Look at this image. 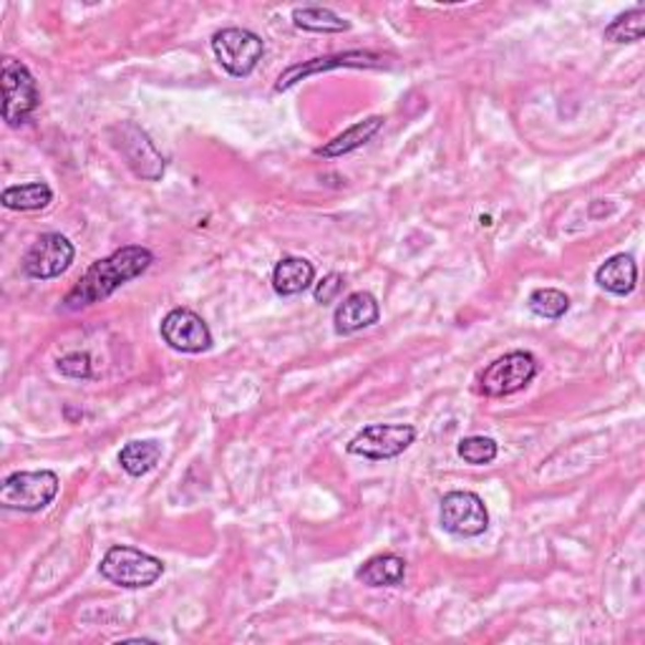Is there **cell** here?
<instances>
[{
    "label": "cell",
    "mask_w": 645,
    "mask_h": 645,
    "mask_svg": "<svg viewBox=\"0 0 645 645\" xmlns=\"http://www.w3.org/2000/svg\"><path fill=\"white\" fill-rule=\"evenodd\" d=\"M101 577H106L109 582L118 585V588L142 590L155 585L161 575H165V563L159 557L142 553L137 547L116 545L109 550L99 565Z\"/></svg>",
    "instance_id": "cell-2"
},
{
    "label": "cell",
    "mask_w": 645,
    "mask_h": 645,
    "mask_svg": "<svg viewBox=\"0 0 645 645\" xmlns=\"http://www.w3.org/2000/svg\"><path fill=\"white\" fill-rule=\"evenodd\" d=\"M439 522L454 538H479L489 528V512L474 491H449L441 499Z\"/></svg>",
    "instance_id": "cell-9"
},
{
    "label": "cell",
    "mask_w": 645,
    "mask_h": 645,
    "mask_svg": "<svg viewBox=\"0 0 645 645\" xmlns=\"http://www.w3.org/2000/svg\"><path fill=\"white\" fill-rule=\"evenodd\" d=\"M384 66H386V58L381 54H371V50H346V54L310 58V61L295 64L287 71L280 73L275 91H287L298 81L308 79V76L326 73L333 69H384Z\"/></svg>",
    "instance_id": "cell-11"
},
{
    "label": "cell",
    "mask_w": 645,
    "mask_h": 645,
    "mask_svg": "<svg viewBox=\"0 0 645 645\" xmlns=\"http://www.w3.org/2000/svg\"><path fill=\"white\" fill-rule=\"evenodd\" d=\"M596 283L602 291L613 295H631L635 291V283H638V265H635L631 254H613L598 268Z\"/></svg>",
    "instance_id": "cell-14"
},
{
    "label": "cell",
    "mask_w": 645,
    "mask_h": 645,
    "mask_svg": "<svg viewBox=\"0 0 645 645\" xmlns=\"http://www.w3.org/2000/svg\"><path fill=\"white\" fill-rule=\"evenodd\" d=\"M381 318V308H378V301L373 298L371 293H351L348 298L338 305L336 308V316H333V326H336V333L341 336H351L355 330H363L373 326V322H378Z\"/></svg>",
    "instance_id": "cell-13"
},
{
    "label": "cell",
    "mask_w": 645,
    "mask_h": 645,
    "mask_svg": "<svg viewBox=\"0 0 645 645\" xmlns=\"http://www.w3.org/2000/svg\"><path fill=\"white\" fill-rule=\"evenodd\" d=\"M528 305L534 316L557 320V318H563L567 310H570V298H567L563 291H557V287H540V291H534L530 295Z\"/></svg>",
    "instance_id": "cell-22"
},
{
    "label": "cell",
    "mask_w": 645,
    "mask_h": 645,
    "mask_svg": "<svg viewBox=\"0 0 645 645\" xmlns=\"http://www.w3.org/2000/svg\"><path fill=\"white\" fill-rule=\"evenodd\" d=\"M355 577L369 588H396L406 577V563L398 555H376L359 567Z\"/></svg>",
    "instance_id": "cell-17"
},
{
    "label": "cell",
    "mask_w": 645,
    "mask_h": 645,
    "mask_svg": "<svg viewBox=\"0 0 645 645\" xmlns=\"http://www.w3.org/2000/svg\"><path fill=\"white\" fill-rule=\"evenodd\" d=\"M58 371L69 378H89L91 376V359L87 353H69L58 359Z\"/></svg>",
    "instance_id": "cell-24"
},
{
    "label": "cell",
    "mask_w": 645,
    "mask_h": 645,
    "mask_svg": "<svg viewBox=\"0 0 645 645\" xmlns=\"http://www.w3.org/2000/svg\"><path fill=\"white\" fill-rule=\"evenodd\" d=\"M112 142L134 174L147 182L161 180L167 161L159 155L147 132L139 129L134 122H122L112 129Z\"/></svg>",
    "instance_id": "cell-5"
},
{
    "label": "cell",
    "mask_w": 645,
    "mask_h": 645,
    "mask_svg": "<svg viewBox=\"0 0 645 645\" xmlns=\"http://www.w3.org/2000/svg\"><path fill=\"white\" fill-rule=\"evenodd\" d=\"M645 33V5L633 8V11L621 13L618 19L608 25L602 38L610 44H635Z\"/></svg>",
    "instance_id": "cell-21"
},
{
    "label": "cell",
    "mask_w": 645,
    "mask_h": 645,
    "mask_svg": "<svg viewBox=\"0 0 645 645\" xmlns=\"http://www.w3.org/2000/svg\"><path fill=\"white\" fill-rule=\"evenodd\" d=\"M456 452H460V456L466 464L484 466V464H491L497 460L499 446H497V441L489 439V437H466L460 441Z\"/></svg>",
    "instance_id": "cell-23"
},
{
    "label": "cell",
    "mask_w": 645,
    "mask_h": 645,
    "mask_svg": "<svg viewBox=\"0 0 645 645\" xmlns=\"http://www.w3.org/2000/svg\"><path fill=\"white\" fill-rule=\"evenodd\" d=\"M381 126H384V116H369V118H363V122L353 124L351 129H346L343 134H338L336 139H330L326 144V147H318L316 155L318 157H326V159L351 155V151L361 149L363 144H369L373 137H376V134L381 132Z\"/></svg>",
    "instance_id": "cell-16"
},
{
    "label": "cell",
    "mask_w": 645,
    "mask_h": 645,
    "mask_svg": "<svg viewBox=\"0 0 645 645\" xmlns=\"http://www.w3.org/2000/svg\"><path fill=\"white\" fill-rule=\"evenodd\" d=\"M313 280H316V268L305 258H283L273 270V287L283 298L305 293Z\"/></svg>",
    "instance_id": "cell-15"
},
{
    "label": "cell",
    "mask_w": 645,
    "mask_h": 645,
    "mask_svg": "<svg viewBox=\"0 0 645 645\" xmlns=\"http://www.w3.org/2000/svg\"><path fill=\"white\" fill-rule=\"evenodd\" d=\"M416 429L409 423H371L348 441V454L371 462H386L401 456L414 444Z\"/></svg>",
    "instance_id": "cell-6"
},
{
    "label": "cell",
    "mask_w": 645,
    "mask_h": 645,
    "mask_svg": "<svg viewBox=\"0 0 645 645\" xmlns=\"http://www.w3.org/2000/svg\"><path fill=\"white\" fill-rule=\"evenodd\" d=\"M295 29L310 31V33H343L351 29V23L343 21L341 15L320 5H305L293 11Z\"/></svg>",
    "instance_id": "cell-20"
},
{
    "label": "cell",
    "mask_w": 645,
    "mask_h": 645,
    "mask_svg": "<svg viewBox=\"0 0 645 645\" xmlns=\"http://www.w3.org/2000/svg\"><path fill=\"white\" fill-rule=\"evenodd\" d=\"M212 50L227 73L235 79H245L258 69L262 56H265V44L258 33L248 29H223L212 36Z\"/></svg>",
    "instance_id": "cell-4"
},
{
    "label": "cell",
    "mask_w": 645,
    "mask_h": 645,
    "mask_svg": "<svg viewBox=\"0 0 645 645\" xmlns=\"http://www.w3.org/2000/svg\"><path fill=\"white\" fill-rule=\"evenodd\" d=\"M343 285H346V280H343L341 273H330L316 285V291H313V298H316V303H320V305L333 303L338 295H341Z\"/></svg>",
    "instance_id": "cell-25"
},
{
    "label": "cell",
    "mask_w": 645,
    "mask_h": 645,
    "mask_svg": "<svg viewBox=\"0 0 645 645\" xmlns=\"http://www.w3.org/2000/svg\"><path fill=\"white\" fill-rule=\"evenodd\" d=\"M76 258L73 245L61 233H46L23 254V273L33 280L64 275Z\"/></svg>",
    "instance_id": "cell-10"
},
{
    "label": "cell",
    "mask_w": 645,
    "mask_h": 645,
    "mask_svg": "<svg viewBox=\"0 0 645 645\" xmlns=\"http://www.w3.org/2000/svg\"><path fill=\"white\" fill-rule=\"evenodd\" d=\"M155 262L151 250L142 245H126L104 260H97L93 265L81 275L79 283L71 287V293L64 298L66 310H81L89 305L106 301L109 295L116 293L118 287L129 283V280L147 273Z\"/></svg>",
    "instance_id": "cell-1"
},
{
    "label": "cell",
    "mask_w": 645,
    "mask_h": 645,
    "mask_svg": "<svg viewBox=\"0 0 645 645\" xmlns=\"http://www.w3.org/2000/svg\"><path fill=\"white\" fill-rule=\"evenodd\" d=\"M159 330L165 343L180 353H205L212 346L207 322L190 308L169 310Z\"/></svg>",
    "instance_id": "cell-12"
},
{
    "label": "cell",
    "mask_w": 645,
    "mask_h": 645,
    "mask_svg": "<svg viewBox=\"0 0 645 645\" xmlns=\"http://www.w3.org/2000/svg\"><path fill=\"white\" fill-rule=\"evenodd\" d=\"M161 460V444L155 439L129 441L122 452H118V464L132 477H144L149 474Z\"/></svg>",
    "instance_id": "cell-18"
},
{
    "label": "cell",
    "mask_w": 645,
    "mask_h": 645,
    "mask_svg": "<svg viewBox=\"0 0 645 645\" xmlns=\"http://www.w3.org/2000/svg\"><path fill=\"white\" fill-rule=\"evenodd\" d=\"M534 376H538V359L528 351H512L484 369L479 392L491 398L512 396L522 392L524 386H530Z\"/></svg>",
    "instance_id": "cell-7"
},
{
    "label": "cell",
    "mask_w": 645,
    "mask_h": 645,
    "mask_svg": "<svg viewBox=\"0 0 645 645\" xmlns=\"http://www.w3.org/2000/svg\"><path fill=\"white\" fill-rule=\"evenodd\" d=\"M54 200V192L46 182H29V184H15L8 186L3 192V207L15 210V212H36V210H46Z\"/></svg>",
    "instance_id": "cell-19"
},
{
    "label": "cell",
    "mask_w": 645,
    "mask_h": 645,
    "mask_svg": "<svg viewBox=\"0 0 645 645\" xmlns=\"http://www.w3.org/2000/svg\"><path fill=\"white\" fill-rule=\"evenodd\" d=\"M41 104L33 73L15 58L3 61V118L8 126H21Z\"/></svg>",
    "instance_id": "cell-8"
},
{
    "label": "cell",
    "mask_w": 645,
    "mask_h": 645,
    "mask_svg": "<svg viewBox=\"0 0 645 645\" xmlns=\"http://www.w3.org/2000/svg\"><path fill=\"white\" fill-rule=\"evenodd\" d=\"M58 495V474L41 472H15L5 477L0 487V507L13 512H41Z\"/></svg>",
    "instance_id": "cell-3"
}]
</instances>
